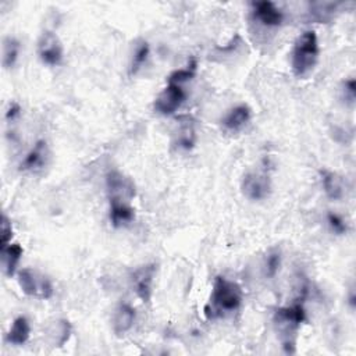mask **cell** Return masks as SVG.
Returning <instances> with one entry per match:
<instances>
[{
	"mask_svg": "<svg viewBox=\"0 0 356 356\" xmlns=\"http://www.w3.org/2000/svg\"><path fill=\"white\" fill-rule=\"evenodd\" d=\"M319 39L313 30L302 32L293 48L291 65L297 77H306L316 67L319 60Z\"/></svg>",
	"mask_w": 356,
	"mask_h": 356,
	"instance_id": "3",
	"label": "cell"
},
{
	"mask_svg": "<svg viewBox=\"0 0 356 356\" xmlns=\"http://www.w3.org/2000/svg\"><path fill=\"white\" fill-rule=\"evenodd\" d=\"M17 280H19V286L21 289V291L32 298H38V300H50L53 297V284L52 281L38 273L34 269H21L17 274Z\"/></svg>",
	"mask_w": 356,
	"mask_h": 356,
	"instance_id": "4",
	"label": "cell"
},
{
	"mask_svg": "<svg viewBox=\"0 0 356 356\" xmlns=\"http://www.w3.org/2000/svg\"><path fill=\"white\" fill-rule=\"evenodd\" d=\"M38 56L41 61L50 67H57L63 63L64 48L60 38L52 32L45 31L38 39Z\"/></svg>",
	"mask_w": 356,
	"mask_h": 356,
	"instance_id": "7",
	"label": "cell"
},
{
	"mask_svg": "<svg viewBox=\"0 0 356 356\" xmlns=\"http://www.w3.org/2000/svg\"><path fill=\"white\" fill-rule=\"evenodd\" d=\"M30 337H31L30 320L25 316H19L14 319L13 324L10 326V328L6 334V341L12 345L21 346V345L27 344Z\"/></svg>",
	"mask_w": 356,
	"mask_h": 356,
	"instance_id": "16",
	"label": "cell"
},
{
	"mask_svg": "<svg viewBox=\"0 0 356 356\" xmlns=\"http://www.w3.org/2000/svg\"><path fill=\"white\" fill-rule=\"evenodd\" d=\"M320 178H322V185L324 189V193L328 199L331 200H339L344 198L345 188H344V180L341 176L337 173L323 169L320 170Z\"/></svg>",
	"mask_w": 356,
	"mask_h": 356,
	"instance_id": "15",
	"label": "cell"
},
{
	"mask_svg": "<svg viewBox=\"0 0 356 356\" xmlns=\"http://www.w3.org/2000/svg\"><path fill=\"white\" fill-rule=\"evenodd\" d=\"M106 188L109 199L131 202L136 195L134 181L118 170H112L106 176Z\"/></svg>",
	"mask_w": 356,
	"mask_h": 356,
	"instance_id": "9",
	"label": "cell"
},
{
	"mask_svg": "<svg viewBox=\"0 0 356 356\" xmlns=\"http://www.w3.org/2000/svg\"><path fill=\"white\" fill-rule=\"evenodd\" d=\"M185 99L187 92L182 85L167 83L166 88L155 99L154 109L160 116H171L182 106Z\"/></svg>",
	"mask_w": 356,
	"mask_h": 356,
	"instance_id": "6",
	"label": "cell"
},
{
	"mask_svg": "<svg viewBox=\"0 0 356 356\" xmlns=\"http://www.w3.org/2000/svg\"><path fill=\"white\" fill-rule=\"evenodd\" d=\"M20 114H21V107H20V105L16 103V102L10 103V105H9V109H8V112H6V120H8V123H12V121L17 120V118L20 117Z\"/></svg>",
	"mask_w": 356,
	"mask_h": 356,
	"instance_id": "28",
	"label": "cell"
},
{
	"mask_svg": "<svg viewBox=\"0 0 356 356\" xmlns=\"http://www.w3.org/2000/svg\"><path fill=\"white\" fill-rule=\"evenodd\" d=\"M12 238H13L12 222L6 215H3L2 227H0V249L6 248L9 244H12Z\"/></svg>",
	"mask_w": 356,
	"mask_h": 356,
	"instance_id": "26",
	"label": "cell"
},
{
	"mask_svg": "<svg viewBox=\"0 0 356 356\" xmlns=\"http://www.w3.org/2000/svg\"><path fill=\"white\" fill-rule=\"evenodd\" d=\"M242 290L235 281L223 275H218L213 281V287L205 315L209 320H218L238 312L242 306Z\"/></svg>",
	"mask_w": 356,
	"mask_h": 356,
	"instance_id": "1",
	"label": "cell"
},
{
	"mask_svg": "<svg viewBox=\"0 0 356 356\" xmlns=\"http://www.w3.org/2000/svg\"><path fill=\"white\" fill-rule=\"evenodd\" d=\"M251 6H252L253 20L266 28H277L282 25L284 20H286V14H284V12L275 3L269 2V0L253 2Z\"/></svg>",
	"mask_w": 356,
	"mask_h": 356,
	"instance_id": "10",
	"label": "cell"
},
{
	"mask_svg": "<svg viewBox=\"0 0 356 356\" xmlns=\"http://www.w3.org/2000/svg\"><path fill=\"white\" fill-rule=\"evenodd\" d=\"M156 273H158V266L155 263L142 264L131 273L129 281H131L132 291L144 304H149L152 300Z\"/></svg>",
	"mask_w": 356,
	"mask_h": 356,
	"instance_id": "5",
	"label": "cell"
},
{
	"mask_svg": "<svg viewBox=\"0 0 356 356\" xmlns=\"http://www.w3.org/2000/svg\"><path fill=\"white\" fill-rule=\"evenodd\" d=\"M251 118H252L251 107L248 105H245V103H241V105H237V106L231 107L224 114V117L222 118V125H223V128L226 131L238 132L245 125L249 124Z\"/></svg>",
	"mask_w": 356,
	"mask_h": 356,
	"instance_id": "12",
	"label": "cell"
},
{
	"mask_svg": "<svg viewBox=\"0 0 356 356\" xmlns=\"http://www.w3.org/2000/svg\"><path fill=\"white\" fill-rule=\"evenodd\" d=\"M50 160V149L48 142L41 139L35 142V145L25 155L24 160L20 165V170L24 173H39L42 171Z\"/></svg>",
	"mask_w": 356,
	"mask_h": 356,
	"instance_id": "11",
	"label": "cell"
},
{
	"mask_svg": "<svg viewBox=\"0 0 356 356\" xmlns=\"http://www.w3.org/2000/svg\"><path fill=\"white\" fill-rule=\"evenodd\" d=\"M341 96H342V101L346 105H349V106L355 105V99H356V81L353 78H349V80L342 83Z\"/></svg>",
	"mask_w": 356,
	"mask_h": 356,
	"instance_id": "27",
	"label": "cell"
},
{
	"mask_svg": "<svg viewBox=\"0 0 356 356\" xmlns=\"http://www.w3.org/2000/svg\"><path fill=\"white\" fill-rule=\"evenodd\" d=\"M196 67H198L196 60L192 59L187 67L173 71V73H171V74L169 76V78H167V83H169V84L182 85V84L191 81V80L196 76Z\"/></svg>",
	"mask_w": 356,
	"mask_h": 356,
	"instance_id": "23",
	"label": "cell"
},
{
	"mask_svg": "<svg viewBox=\"0 0 356 356\" xmlns=\"http://www.w3.org/2000/svg\"><path fill=\"white\" fill-rule=\"evenodd\" d=\"M109 203H110L109 216L113 227L116 229L125 227L135 220V209L131 206V202L109 199Z\"/></svg>",
	"mask_w": 356,
	"mask_h": 356,
	"instance_id": "13",
	"label": "cell"
},
{
	"mask_svg": "<svg viewBox=\"0 0 356 356\" xmlns=\"http://www.w3.org/2000/svg\"><path fill=\"white\" fill-rule=\"evenodd\" d=\"M20 52H21L20 41L14 36H6L3 41V59H2V64L6 70H12L17 64Z\"/></svg>",
	"mask_w": 356,
	"mask_h": 356,
	"instance_id": "20",
	"label": "cell"
},
{
	"mask_svg": "<svg viewBox=\"0 0 356 356\" xmlns=\"http://www.w3.org/2000/svg\"><path fill=\"white\" fill-rule=\"evenodd\" d=\"M135 319H136V312L135 309L129 305V304H120L113 313L112 317V326H113V331L117 335H124L127 334L135 324Z\"/></svg>",
	"mask_w": 356,
	"mask_h": 356,
	"instance_id": "14",
	"label": "cell"
},
{
	"mask_svg": "<svg viewBox=\"0 0 356 356\" xmlns=\"http://www.w3.org/2000/svg\"><path fill=\"white\" fill-rule=\"evenodd\" d=\"M23 253H24V249L21 248L20 244H9L6 248L0 249L3 270L8 277H13L16 274L20 260L23 258Z\"/></svg>",
	"mask_w": 356,
	"mask_h": 356,
	"instance_id": "17",
	"label": "cell"
},
{
	"mask_svg": "<svg viewBox=\"0 0 356 356\" xmlns=\"http://www.w3.org/2000/svg\"><path fill=\"white\" fill-rule=\"evenodd\" d=\"M327 223H328L330 230L337 235H344L348 233L346 222L342 219V216L337 215V213H334V211L327 213Z\"/></svg>",
	"mask_w": 356,
	"mask_h": 356,
	"instance_id": "25",
	"label": "cell"
},
{
	"mask_svg": "<svg viewBox=\"0 0 356 356\" xmlns=\"http://www.w3.org/2000/svg\"><path fill=\"white\" fill-rule=\"evenodd\" d=\"M151 54V46L147 41H139L132 52V57H131V65H129V71L131 74L135 76L138 71L144 67V64L148 61Z\"/></svg>",
	"mask_w": 356,
	"mask_h": 356,
	"instance_id": "21",
	"label": "cell"
},
{
	"mask_svg": "<svg viewBox=\"0 0 356 356\" xmlns=\"http://www.w3.org/2000/svg\"><path fill=\"white\" fill-rule=\"evenodd\" d=\"M281 252L278 249H273L267 253L264 259V274L269 278H274L281 269Z\"/></svg>",
	"mask_w": 356,
	"mask_h": 356,
	"instance_id": "24",
	"label": "cell"
},
{
	"mask_svg": "<svg viewBox=\"0 0 356 356\" xmlns=\"http://www.w3.org/2000/svg\"><path fill=\"white\" fill-rule=\"evenodd\" d=\"M277 331L281 334L282 348L286 353L297 352V334L301 326L306 322V311L301 301L294 302L290 306L275 309L273 317Z\"/></svg>",
	"mask_w": 356,
	"mask_h": 356,
	"instance_id": "2",
	"label": "cell"
},
{
	"mask_svg": "<svg viewBox=\"0 0 356 356\" xmlns=\"http://www.w3.org/2000/svg\"><path fill=\"white\" fill-rule=\"evenodd\" d=\"M71 331H73V327H71L70 322L65 319H60L49 327L48 335L53 346H63L70 339Z\"/></svg>",
	"mask_w": 356,
	"mask_h": 356,
	"instance_id": "19",
	"label": "cell"
},
{
	"mask_svg": "<svg viewBox=\"0 0 356 356\" xmlns=\"http://www.w3.org/2000/svg\"><path fill=\"white\" fill-rule=\"evenodd\" d=\"M196 144V132L192 124L181 125L173 139V145L180 151H192Z\"/></svg>",
	"mask_w": 356,
	"mask_h": 356,
	"instance_id": "18",
	"label": "cell"
},
{
	"mask_svg": "<svg viewBox=\"0 0 356 356\" xmlns=\"http://www.w3.org/2000/svg\"><path fill=\"white\" fill-rule=\"evenodd\" d=\"M242 193L247 199L259 202L264 200L271 193V181L270 177L264 173L252 171L244 176L242 184H241Z\"/></svg>",
	"mask_w": 356,
	"mask_h": 356,
	"instance_id": "8",
	"label": "cell"
},
{
	"mask_svg": "<svg viewBox=\"0 0 356 356\" xmlns=\"http://www.w3.org/2000/svg\"><path fill=\"white\" fill-rule=\"evenodd\" d=\"M338 6H339V3H328V2L312 3L311 9H309V14H311L312 20H315V21L327 23L333 19Z\"/></svg>",
	"mask_w": 356,
	"mask_h": 356,
	"instance_id": "22",
	"label": "cell"
}]
</instances>
